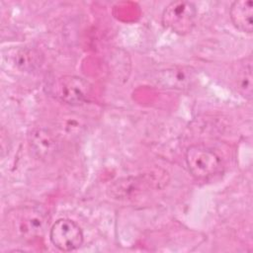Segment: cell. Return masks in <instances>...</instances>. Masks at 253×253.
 Segmentation results:
<instances>
[{"instance_id": "cell-5", "label": "cell", "mask_w": 253, "mask_h": 253, "mask_svg": "<svg viewBox=\"0 0 253 253\" xmlns=\"http://www.w3.org/2000/svg\"><path fill=\"white\" fill-rule=\"evenodd\" d=\"M51 243L61 251H73L78 249L84 240L80 226L69 218L57 219L49 229Z\"/></svg>"}, {"instance_id": "cell-3", "label": "cell", "mask_w": 253, "mask_h": 253, "mask_svg": "<svg viewBox=\"0 0 253 253\" xmlns=\"http://www.w3.org/2000/svg\"><path fill=\"white\" fill-rule=\"evenodd\" d=\"M48 93L61 103L77 106L89 99L91 86L81 77L64 75L56 78L48 85Z\"/></svg>"}, {"instance_id": "cell-10", "label": "cell", "mask_w": 253, "mask_h": 253, "mask_svg": "<svg viewBox=\"0 0 253 253\" xmlns=\"http://www.w3.org/2000/svg\"><path fill=\"white\" fill-rule=\"evenodd\" d=\"M17 65L24 70H29L37 64L38 57L32 50H21L17 53Z\"/></svg>"}, {"instance_id": "cell-2", "label": "cell", "mask_w": 253, "mask_h": 253, "mask_svg": "<svg viewBox=\"0 0 253 253\" xmlns=\"http://www.w3.org/2000/svg\"><path fill=\"white\" fill-rule=\"evenodd\" d=\"M185 160L190 173L198 180L210 179L222 168L220 157L212 149L201 144L189 146Z\"/></svg>"}, {"instance_id": "cell-9", "label": "cell", "mask_w": 253, "mask_h": 253, "mask_svg": "<svg viewBox=\"0 0 253 253\" xmlns=\"http://www.w3.org/2000/svg\"><path fill=\"white\" fill-rule=\"evenodd\" d=\"M234 86L236 90L246 99H252V59L245 58L237 66L234 74Z\"/></svg>"}, {"instance_id": "cell-4", "label": "cell", "mask_w": 253, "mask_h": 253, "mask_svg": "<svg viewBox=\"0 0 253 253\" xmlns=\"http://www.w3.org/2000/svg\"><path fill=\"white\" fill-rule=\"evenodd\" d=\"M196 16L197 9L192 2L177 0L165 7L161 20L166 29L182 36L192 31Z\"/></svg>"}, {"instance_id": "cell-7", "label": "cell", "mask_w": 253, "mask_h": 253, "mask_svg": "<svg viewBox=\"0 0 253 253\" xmlns=\"http://www.w3.org/2000/svg\"><path fill=\"white\" fill-rule=\"evenodd\" d=\"M194 72L189 67H172L160 73L158 83L165 88L187 89L193 83Z\"/></svg>"}, {"instance_id": "cell-6", "label": "cell", "mask_w": 253, "mask_h": 253, "mask_svg": "<svg viewBox=\"0 0 253 253\" xmlns=\"http://www.w3.org/2000/svg\"><path fill=\"white\" fill-rule=\"evenodd\" d=\"M29 144L34 154L42 160L51 158L57 149V142L53 134L42 127H35L31 130Z\"/></svg>"}, {"instance_id": "cell-1", "label": "cell", "mask_w": 253, "mask_h": 253, "mask_svg": "<svg viewBox=\"0 0 253 253\" xmlns=\"http://www.w3.org/2000/svg\"><path fill=\"white\" fill-rule=\"evenodd\" d=\"M5 225L8 234L14 239L33 241L44 234L48 226V218L40 208L22 206L6 213Z\"/></svg>"}, {"instance_id": "cell-8", "label": "cell", "mask_w": 253, "mask_h": 253, "mask_svg": "<svg viewBox=\"0 0 253 253\" xmlns=\"http://www.w3.org/2000/svg\"><path fill=\"white\" fill-rule=\"evenodd\" d=\"M233 25L241 32L251 34L253 31V2L251 0L234 1L229 9Z\"/></svg>"}]
</instances>
